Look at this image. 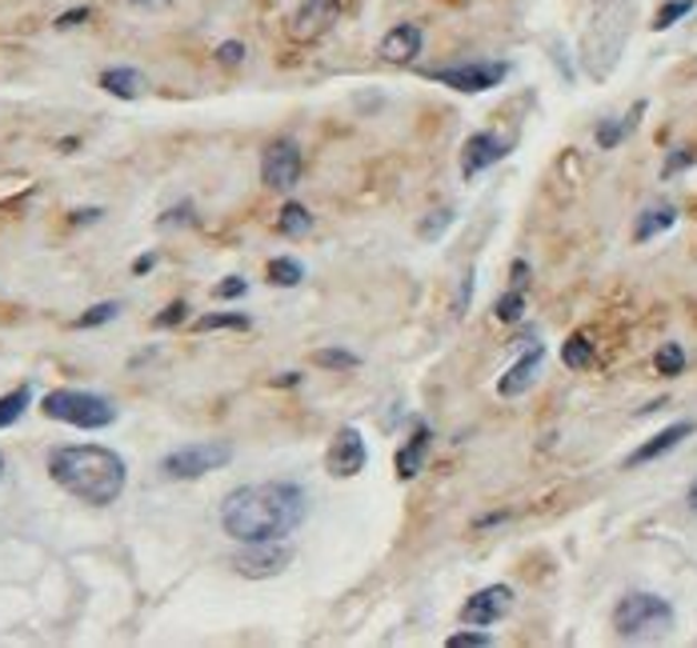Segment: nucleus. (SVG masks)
<instances>
[{
  "label": "nucleus",
  "mask_w": 697,
  "mask_h": 648,
  "mask_svg": "<svg viewBox=\"0 0 697 648\" xmlns=\"http://www.w3.org/2000/svg\"><path fill=\"white\" fill-rule=\"evenodd\" d=\"M429 445H434V437H429V429H425V425H417V429H413V437L405 440V449L397 452V481H413V477L422 472L425 452H429Z\"/></svg>",
  "instance_id": "obj_16"
},
{
  "label": "nucleus",
  "mask_w": 697,
  "mask_h": 648,
  "mask_svg": "<svg viewBox=\"0 0 697 648\" xmlns=\"http://www.w3.org/2000/svg\"><path fill=\"white\" fill-rule=\"evenodd\" d=\"M261 180L269 189H293L297 180H301V148L293 140H277V145L264 148Z\"/></svg>",
  "instance_id": "obj_8"
},
{
  "label": "nucleus",
  "mask_w": 697,
  "mask_h": 648,
  "mask_svg": "<svg viewBox=\"0 0 697 648\" xmlns=\"http://www.w3.org/2000/svg\"><path fill=\"white\" fill-rule=\"evenodd\" d=\"M217 61L229 64V69H232V64H241L245 61V44L241 41H225L221 49H217Z\"/></svg>",
  "instance_id": "obj_34"
},
{
  "label": "nucleus",
  "mask_w": 697,
  "mask_h": 648,
  "mask_svg": "<svg viewBox=\"0 0 697 648\" xmlns=\"http://www.w3.org/2000/svg\"><path fill=\"white\" fill-rule=\"evenodd\" d=\"M449 224H454V209H441V212H434L429 220H422V229L417 232H422V241H434V237H441Z\"/></svg>",
  "instance_id": "obj_31"
},
{
  "label": "nucleus",
  "mask_w": 697,
  "mask_h": 648,
  "mask_svg": "<svg viewBox=\"0 0 697 648\" xmlns=\"http://www.w3.org/2000/svg\"><path fill=\"white\" fill-rule=\"evenodd\" d=\"M694 429H697L694 420H677V425H669V429H662L654 440H645L642 449H637L634 457H630V469H637V464H649V460H657V457H662V452L677 449V445H682V440H686Z\"/></svg>",
  "instance_id": "obj_15"
},
{
  "label": "nucleus",
  "mask_w": 697,
  "mask_h": 648,
  "mask_svg": "<svg viewBox=\"0 0 697 648\" xmlns=\"http://www.w3.org/2000/svg\"><path fill=\"white\" fill-rule=\"evenodd\" d=\"M341 17V0H301L293 12V21H289V32H293V41H318L325 36Z\"/></svg>",
  "instance_id": "obj_7"
},
{
  "label": "nucleus",
  "mask_w": 697,
  "mask_h": 648,
  "mask_svg": "<svg viewBox=\"0 0 697 648\" xmlns=\"http://www.w3.org/2000/svg\"><path fill=\"white\" fill-rule=\"evenodd\" d=\"M0 477H4V457H0Z\"/></svg>",
  "instance_id": "obj_40"
},
{
  "label": "nucleus",
  "mask_w": 697,
  "mask_h": 648,
  "mask_svg": "<svg viewBox=\"0 0 697 648\" xmlns=\"http://www.w3.org/2000/svg\"><path fill=\"white\" fill-rule=\"evenodd\" d=\"M429 81L449 84L454 93H489L509 76L506 61H474V64H445V69H429Z\"/></svg>",
  "instance_id": "obj_6"
},
{
  "label": "nucleus",
  "mask_w": 697,
  "mask_h": 648,
  "mask_svg": "<svg viewBox=\"0 0 697 648\" xmlns=\"http://www.w3.org/2000/svg\"><path fill=\"white\" fill-rule=\"evenodd\" d=\"M365 460H370V452H365V437H361L353 425H345V429L333 437V445H329V472L333 477H357L361 469H365Z\"/></svg>",
  "instance_id": "obj_12"
},
{
  "label": "nucleus",
  "mask_w": 697,
  "mask_h": 648,
  "mask_svg": "<svg viewBox=\"0 0 697 648\" xmlns=\"http://www.w3.org/2000/svg\"><path fill=\"white\" fill-rule=\"evenodd\" d=\"M561 360H565V365L570 368H590L593 365V341L590 336H570V341H565V348H561Z\"/></svg>",
  "instance_id": "obj_22"
},
{
  "label": "nucleus",
  "mask_w": 697,
  "mask_h": 648,
  "mask_svg": "<svg viewBox=\"0 0 697 648\" xmlns=\"http://www.w3.org/2000/svg\"><path fill=\"white\" fill-rule=\"evenodd\" d=\"M185 316H189V304H185V301H173L169 309L157 316V328H173V324H180Z\"/></svg>",
  "instance_id": "obj_33"
},
{
  "label": "nucleus",
  "mask_w": 697,
  "mask_h": 648,
  "mask_svg": "<svg viewBox=\"0 0 697 648\" xmlns=\"http://www.w3.org/2000/svg\"><path fill=\"white\" fill-rule=\"evenodd\" d=\"M541 360H545V348H541L538 341H529V348L518 356V360H513V368H509V373H501V380H497V393H501V397H521V393L533 385V377H538Z\"/></svg>",
  "instance_id": "obj_14"
},
{
  "label": "nucleus",
  "mask_w": 697,
  "mask_h": 648,
  "mask_svg": "<svg viewBox=\"0 0 697 648\" xmlns=\"http://www.w3.org/2000/svg\"><path fill=\"white\" fill-rule=\"evenodd\" d=\"M509 153V140L501 133H474L469 140H465V148H461V177L465 180H474V177H481L486 168H493L497 160L506 157Z\"/></svg>",
  "instance_id": "obj_10"
},
{
  "label": "nucleus",
  "mask_w": 697,
  "mask_h": 648,
  "mask_svg": "<svg viewBox=\"0 0 697 648\" xmlns=\"http://www.w3.org/2000/svg\"><path fill=\"white\" fill-rule=\"evenodd\" d=\"M32 400V388L21 385V388H12L9 397H0V429H9V425H17V420L24 417V408H29Z\"/></svg>",
  "instance_id": "obj_20"
},
{
  "label": "nucleus",
  "mask_w": 697,
  "mask_h": 648,
  "mask_svg": "<svg viewBox=\"0 0 697 648\" xmlns=\"http://www.w3.org/2000/svg\"><path fill=\"white\" fill-rule=\"evenodd\" d=\"M694 4H697V0H666V4L657 9V17H654V29L657 32H662V29H674V24L682 21L686 12H694Z\"/></svg>",
  "instance_id": "obj_27"
},
{
  "label": "nucleus",
  "mask_w": 697,
  "mask_h": 648,
  "mask_svg": "<svg viewBox=\"0 0 697 648\" xmlns=\"http://www.w3.org/2000/svg\"><path fill=\"white\" fill-rule=\"evenodd\" d=\"M229 460H232V445H225V440L180 445V449H173L169 457L160 460V472H165L169 481H197V477H205V472L225 469Z\"/></svg>",
  "instance_id": "obj_5"
},
{
  "label": "nucleus",
  "mask_w": 697,
  "mask_h": 648,
  "mask_svg": "<svg viewBox=\"0 0 697 648\" xmlns=\"http://www.w3.org/2000/svg\"><path fill=\"white\" fill-rule=\"evenodd\" d=\"M677 220V212L669 209V205H649V209L637 217V229H634V241L645 244V241H654L657 232H666L669 224Z\"/></svg>",
  "instance_id": "obj_19"
},
{
  "label": "nucleus",
  "mask_w": 697,
  "mask_h": 648,
  "mask_svg": "<svg viewBox=\"0 0 697 648\" xmlns=\"http://www.w3.org/2000/svg\"><path fill=\"white\" fill-rule=\"evenodd\" d=\"M197 333H217V328H249V316L245 313H205L197 316V324H193Z\"/></svg>",
  "instance_id": "obj_24"
},
{
  "label": "nucleus",
  "mask_w": 697,
  "mask_h": 648,
  "mask_svg": "<svg viewBox=\"0 0 697 648\" xmlns=\"http://www.w3.org/2000/svg\"><path fill=\"white\" fill-rule=\"evenodd\" d=\"M289 556H293V548H289V544L257 541V544H249L245 553L232 556V568H237L241 576H277L281 568L289 565Z\"/></svg>",
  "instance_id": "obj_11"
},
{
  "label": "nucleus",
  "mask_w": 697,
  "mask_h": 648,
  "mask_svg": "<svg viewBox=\"0 0 697 648\" xmlns=\"http://www.w3.org/2000/svg\"><path fill=\"white\" fill-rule=\"evenodd\" d=\"M694 160H697V148H689V145L669 148L666 165H662V177H677V173H682V168H689Z\"/></svg>",
  "instance_id": "obj_30"
},
{
  "label": "nucleus",
  "mask_w": 697,
  "mask_h": 648,
  "mask_svg": "<svg viewBox=\"0 0 697 648\" xmlns=\"http://www.w3.org/2000/svg\"><path fill=\"white\" fill-rule=\"evenodd\" d=\"M121 316V301H105V304H93L89 313H81L76 316V328H96V324H108V321H116Z\"/></svg>",
  "instance_id": "obj_26"
},
{
  "label": "nucleus",
  "mask_w": 697,
  "mask_h": 648,
  "mask_svg": "<svg viewBox=\"0 0 697 648\" xmlns=\"http://www.w3.org/2000/svg\"><path fill=\"white\" fill-rule=\"evenodd\" d=\"M689 509L697 513V481H694V489H689Z\"/></svg>",
  "instance_id": "obj_39"
},
{
  "label": "nucleus",
  "mask_w": 697,
  "mask_h": 648,
  "mask_svg": "<svg viewBox=\"0 0 697 648\" xmlns=\"http://www.w3.org/2000/svg\"><path fill=\"white\" fill-rule=\"evenodd\" d=\"M509 608H513V588L509 585H489L481 593H474L469 600L461 605V620L469 628H486L497 625V620L506 617Z\"/></svg>",
  "instance_id": "obj_9"
},
{
  "label": "nucleus",
  "mask_w": 697,
  "mask_h": 648,
  "mask_svg": "<svg viewBox=\"0 0 697 648\" xmlns=\"http://www.w3.org/2000/svg\"><path fill=\"white\" fill-rule=\"evenodd\" d=\"M89 21V9H73L64 12V17H56V29H73V24H85Z\"/></svg>",
  "instance_id": "obj_36"
},
{
  "label": "nucleus",
  "mask_w": 697,
  "mask_h": 648,
  "mask_svg": "<svg viewBox=\"0 0 697 648\" xmlns=\"http://www.w3.org/2000/svg\"><path fill=\"white\" fill-rule=\"evenodd\" d=\"M493 316L497 321H506V324L521 321V316H526V289H509L506 296H497Z\"/></svg>",
  "instance_id": "obj_23"
},
{
  "label": "nucleus",
  "mask_w": 697,
  "mask_h": 648,
  "mask_svg": "<svg viewBox=\"0 0 697 648\" xmlns=\"http://www.w3.org/2000/svg\"><path fill=\"white\" fill-rule=\"evenodd\" d=\"M422 44H425V36L417 24H397V29H389L385 36H381L377 53L385 64H413L417 53H422Z\"/></svg>",
  "instance_id": "obj_13"
},
{
  "label": "nucleus",
  "mask_w": 697,
  "mask_h": 648,
  "mask_svg": "<svg viewBox=\"0 0 697 648\" xmlns=\"http://www.w3.org/2000/svg\"><path fill=\"white\" fill-rule=\"evenodd\" d=\"M657 373H662V377H682V373H686V353H682V345H666L657 353Z\"/></svg>",
  "instance_id": "obj_28"
},
{
  "label": "nucleus",
  "mask_w": 697,
  "mask_h": 648,
  "mask_svg": "<svg viewBox=\"0 0 697 648\" xmlns=\"http://www.w3.org/2000/svg\"><path fill=\"white\" fill-rule=\"evenodd\" d=\"M301 276H305V269H301V261H293V257H277V261L269 264V281L273 284L293 289V284H301Z\"/></svg>",
  "instance_id": "obj_25"
},
{
  "label": "nucleus",
  "mask_w": 697,
  "mask_h": 648,
  "mask_svg": "<svg viewBox=\"0 0 697 648\" xmlns=\"http://www.w3.org/2000/svg\"><path fill=\"white\" fill-rule=\"evenodd\" d=\"M101 88L113 96H121V101H137L141 93H145V76L137 73V69H105L101 73Z\"/></svg>",
  "instance_id": "obj_18"
},
{
  "label": "nucleus",
  "mask_w": 697,
  "mask_h": 648,
  "mask_svg": "<svg viewBox=\"0 0 697 648\" xmlns=\"http://www.w3.org/2000/svg\"><path fill=\"white\" fill-rule=\"evenodd\" d=\"M613 628L625 640H657L674 628V605L654 593L625 596L622 605L613 608Z\"/></svg>",
  "instance_id": "obj_3"
},
{
  "label": "nucleus",
  "mask_w": 697,
  "mask_h": 648,
  "mask_svg": "<svg viewBox=\"0 0 697 648\" xmlns=\"http://www.w3.org/2000/svg\"><path fill=\"white\" fill-rule=\"evenodd\" d=\"M642 113H645V101H637L634 105V113H625V116H605L602 125H597V148H617L625 140V136L634 133L637 128V121H642Z\"/></svg>",
  "instance_id": "obj_17"
},
{
  "label": "nucleus",
  "mask_w": 697,
  "mask_h": 648,
  "mask_svg": "<svg viewBox=\"0 0 697 648\" xmlns=\"http://www.w3.org/2000/svg\"><path fill=\"white\" fill-rule=\"evenodd\" d=\"M277 229L285 232V237H305V232L313 229V217H309V209H301V205H285L281 217H277Z\"/></svg>",
  "instance_id": "obj_21"
},
{
  "label": "nucleus",
  "mask_w": 697,
  "mask_h": 648,
  "mask_svg": "<svg viewBox=\"0 0 697 648\" xmlns=\"http://www.w3.org/2000/svg\"><path fill=\"white\" fill-rule=\"evenodd\" d=\"M137 4H141V0H137Z\"/></svg>",
  "instance_id": "obj_41"
},
{
  "label": "nucleus",
  "mask_w": 697,
  "mask_h": 648,
  "mask_svg": "<svg viewBox=\"0 0 697 648\" xmlns=\"http://www.w3.org/2000/svg\"><path fill=\"white\" fill-rule=\"evenodd\" d=\"M217 296H221V301H232V296H245V276H232V281H221V284H217Z\"/></svg>",
  "instance_id": "obj_35"
},
{
  "label": "nucleus",
  "mask_w": 697,
  "mask_h": 648,
  "mask_svg": "<svg viewBox=\"0 0 697 648\" xmlns=\"http://www.w3.org/2000/svg\"><path fill=\"white\" fill-rule=\"evenodd\" d=\"M153 264H157V257H153V252H145V257H137V261H133V272H148Z\"/></svg>",
  "instance_id": "obj_38"
},
{
  "label": "nucleus",
  "mask_w": 697,
  "mask_h": 648,
  "mask_svg": "<svg viewBox=\"0 0 697 648\" xmlns=\"http://www.w3.org/2000/svg\"><path fill=\"white\" fill-rule=\"evenodd\" d=\"M41 412L49 420L76 425V429H108L116 420V405H108V400L96 397V393H85V388H56V393L44 397Z\"/></svg>",
  "instance_id": "obj_4"
},
{
  "label": "nucleus",
  "mask_w": 697,
  "mask_h": 648,
  "mask_svg": "<svg viewBox=\"0 0 697 648\" xmlns=\"http://www.w3.org/2000/svg\"><path fill=\"white\" fill-rule=\"evenodd\" d=\"M309 497L293 481H269L232 489L221 504V524L232 541L257 544V541H281L305 521Z\"/></svg>",
  "instance_id": "obj_1"
},
{
  "label": "nucleus",
  "mask_w": 697,
  "mask_h": 648,
  "mask_svg": "<svg viewBox=\"0 0 697 648\" xmlns=\"http://www.w3.org/2000/svg\"><path fill=\"white\" fill-rule=\"evenodd\" d=\"M445 645L449 648H489L493 637H489V633H457V637H449Z\"/></svg>",
  "instance_id": "obj_32"
},
{
  "label": "nucleus",
  "mask_w": 697,
  "mask_h": 648,
  "mask_svg": "<svg viewBox=\"0 0 697 648\" xmlns=\"http://www.w3.org/2000/svg\"><path fill=\"white\" fill-rule=\"evenodd\" d=\"M509 276H513V289H526V281H529V264H526V261H513Z\"/></svg>",
  "instance_id": "obj_37"
},
{
  "label": "nucleus",
  "mask_w": 697,
  "mask_h": 648,
  "mask_svg": "<svg viewBox=\"0 0 697 648\" xmlns=\"http://www.w3.org/2000/svg\"><path fill=\"white\" fill-rule=\"evenodd\" d=\"M313 365H321V368H357L361 360L353 353H345V348H321V353H313Z\"/></svg>",
  "instance_id": "obj_29"
},
{
  "label": "nucleus",
  "mask_w": 697,
  "mask_h": 648,
  "mask_svg": "<svg viewBox=\"0 0 697 648\" xmlns=\"http://www.w3.org/2000/svg\"><path fill=\"white\" fill-rule=\"evenodd\" d=\"M49 477L64 492H73L76 501L105 509L125 492L128 469L125 460L116 457L113 449H105V445H64V449L49 452Z\"/></svg>",
  "instance_id": "obj_2"
}]
</instances>
